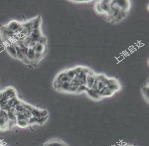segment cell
I'll return each instance as SVG.
<instances>
[{
    "mask_svg": "<svg viewBox=\"0 0 149 146\" xmlns=\"http://www.w3.org/2000/svg\"><path fill=\"white\" fill-rule=\"evenodd\" d=\"M10 119L6 111L0 109V131L2 132L10 130Z\"/></svg>",
    "mask_w": 149,
    "mask_h": 146,
    "instance_id": "4",
    "label": "cell"
},
{
    "mask_svg": "<svg viewBox=\"0 0 149 146\" xmlns=\"http://www.w3.org/2000/svg\"><path fill=\"white\" fill-rule=\"evenodd\" d=\"M6 49L7 52L11 56L17 59V52H16L15 45H12V44L8 45L6 46Z\"/></svg>",
    "mask_w": 149,
    "mask_h": 146,
    "instance_id": "7",
    "label": "cell"
},
{
    "mask_svg": "<svg viewBox=\"0 0 149 146\" xmlns=\"http://www.w3.org/2000/svg\"><path fill=\"white\" fill-rule=\"evenodd\" d=\"M142 94L145 100L149 102V84L142 87Z\"/></svg>",
    "mask_w": 149,
    "mask_h": 146,
    "instance_id": "8",
    "label": "cell"
},
{
    "mask_svg": "<svg viewBox=\"0 0 149 146\" xmlns=\"http://www.w3.org/2000/svg\"><path fill=\"white\" fill-rule=\"evenodd\" d=\"M17 97H18V93L15 88L12 86L7 87L0 92V107L10 100Z\"/></svg>",
    "mask_w": 149,
    "mask_h": 146,
    "instance_id": "3",
    "label": "cell"
},
{
    "mask_svg": "<svg viewBox=\"0 0 149 146\" xmlns=\"http://www.w3.org/2000/svg\"><path fill=\"white\" fill-rule=\"evenodd\" d=\"M42 146H68L60 139H52L43 143Z\"/></svg>",
    "mask_w": 149,
    "mask_h": 146,
    "instance_id": "5",
    "label": "cell"
},
{
    "mask_svg": "<svg viewBox=\"0 0 149 146\" xmlns=\"http://www.w3.org/2000/svg\"><path fill=\"white\" fill-rule=\"evenodd\" d=\"M131 146V145H125V146Z\"/></svg>",
    "mask_w": 149,
    "mask_h": 146,
    "instance_id": "9",
    "label": "cell"
},
{
    "mask_svg": "<svg viewBox=\"0 0 149 146\" xmlns=\"http://www.w3.org/2000/svg\"><path fill=\"white\" fill-rule=\"evenodd\" d=\"M95 12L104 17L108 22L117 24L128 15L131 8L130 1H99L95 6Z\"/></svg>",
    "mask_w": 149,
    "mask_h": 146,
    "instance_id": "2",
    "label": "cell"
},
{
    "mask_svg": "<svg viewBox=\"0 0 149 146\" xmlns=\"http://www.w3.org/2000/svg\"><path fill=\"white\" fill-rule=\"evenodd\" d=\"M91 69L88 66H77L59 72L53 82V89L59 92L71 94L85 93Z\"/></svg>",
    "mask_w": 149,
    "mask_h": 146,
    "instance_id": "1",
    "label": "cell"
},
{
    "mask_svg": "<svg viewBox=\"0 0 149 146\" xmlns=\"http://www.w3.org/2000/svg\"><path fill=\"white\" fill-rule=\"evenodd\" d=\"M16 126L22 129L29 128L30 127L29 120L24 119H17Z\"/></svg>",
    "mask_w": 149,
    "mask_h": 146,
    "instance_id": "6",
    "label": "cell"
}]
</instances>
